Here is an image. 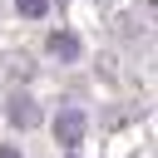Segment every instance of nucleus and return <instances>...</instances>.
<instances>
[{"label":"nucleus","mask_w":158,"mask_h":158,"mask_svg":"<svg viewBox=\"0 0 158 158\" xmlns=\"http://www.w3.org/2000/svg\"><path fill=\"white\" fill-rule=\"evenodd\" d=\"M5 118H10L15 128H35V123H40V104H35L25 89H15V94L5 99Z\"/></svg>","instance_id":"f257e3e1"},{"label":"nucleus","mask_w":158,"mask_h":158,"mask_svg":"<svg viewBox=\"0 0 158 158\" xmlns=\"http://www.w3.org/2000/svg\"><path fill=\"white\" fill-rule=\"evenodd\" d=\"M84 114L79 109H59L54 114V138H59V148H79V138H84Z\"/></svg>","instance_id":"f03ea898"},{"label":"nucleus","mask_w":158,"mask_h":158,"mask_svg":"<svg viewBox=\"0 0 158 158\" xmlns=\"http://www.w3.org/2000/svg\"><path fill=\"white\" fill-rule=\"evenodd\" d=\"M44 54H49V59H59V64H74V59L84 54V44H79V35L59 30V35H49V40H44Z\"/></svg>","instance_id":"7ed1b4c3"},{"label":"nucleus","mask_w":158,"mask_h":158,"mask_svg":"<svg viewBox=\"0 0 158 158\" xmlns=\"http://www.w3.org/2000/svg\"><path fill=\"white\" fill-rule=\"evenodd\" d=\"M15 10H20L25 20H44V10H49V0H15Z\"/></svg>","instance_id":"20e7f679"},{"label":"nucleus","mask_w":158,"mask_h":158,"mask_svg":"<svg viewBox=\"0 0 158 158\" xmlns=\"http://www.w3.org/2000/svg\"><path fill=\"white\" fill-rule=\"evenodd\" d=\"M0 158H20V148L15 143H0Z\"/></svg>","instance_id":"39448f33"},{"label":"nucleus","mask_w":158,"mask_h":158,"mask_svg":"<svg viewBox=\"0 0 158 158\" xmlns=\"http://www.w3.org/2000/svg\"><path fill=\"white\" fill-rule=\"evenodd\" d=\"M69 158H79V153H69Z\"/></svg>","instance_id":"423d86ee"}]
</instances>
